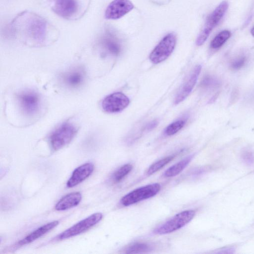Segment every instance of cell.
I'll use <instances>...</instances> for the list:
<instances>
[{
    "instance_id": "3957f363",
    "label": "cell",
    "mask_w": 254,
    "mask_h": 254,
    "mask_svg": "<svg viewBox=\"0 0 254 254\" xmlns=\"http://www.w3.org/2000/svg\"><path fill=\"white\" fill-rule=\"evenodd\" d=\"M195 214V212L193 210L183 211L156 228L153 233L155 234L163 235L174 232L189 223Z\"/></svg>"
},
{
    "instance_id": "ac0fdd59",
    "label": "cell",
    "mask_w": 254,
    "mask_h": 254,
    "mask_svg": "<svg viewBox=\"0 0 254 254\" xmlns=\"http://www.w3.org/2000/svg\"><path fill=\"white\" fill-rule=\"evenodd\" d=\"M231 32L228 30H223L219 32L213 39L210 43V47L217 49L222 47L231 36Z\"/></svg>"
},
{
    "instance_id": "d4e9b609",
    "label": "cell",
    "mask_w": 254,
    "mask_h": 254,
    "mask_svg": "<svg viewBox=\"0 0 254 254\" xmlns=\"http://www.w3.org/2000/svg\"><path fill=\"white\" fill-rule=\"evenodd\" d=\"M243 159L246 163L252 164L254 162V154L249 150L246 151L243 154Z\"/></svg>"
},
{
    "instance_id": "5b68a950",
    "label": "cell",
    "mask_w": 254,
    "mask_h": 254,
    "mask_svg": "<svg viewBox=\"0 0 254 254\" xmlns=\"http://www.w3.org/2000/svg\"><path fill=\"white\" fill-rule=\"evenodd\" d=\"M161 189L158 183H154L136 189L124 195L120 200L125 206H129L157 194Z\"/></svg>"
},
{
    "instance_id": "484cf974",
    "label": "cell",
    "mask_w": 254,
    "mask_h": 254,
    "mask_svg": "<svg viewBox=\"0 0 254 254\" xmlns=\"http://www.w3.org/2000/svg\"><path fill=\"white\" fill-rule=\"evenodd\" d=\"M158 124L159 122L157 120L152 121L146 125L145 130L147 131H150L155 128Z\"/></svg>"
},
{
    "instance_id": "7a4b0ae2",
    "label": "cell",
    "mask_w": 254,
    "mask_h": 254,
    "mask_svg": "<svg viewBox=\"0 0 254 254\" xmlns=\"http://www.w3.org/2000/svg\"><path fill=\"white\" fill-rule=\"evenodd\" d=\"M77 132L76 127L72 123L65 122L51 134L49 141L52 148L58 150L69 143Z\"/></svg>"
},
{
    "instance_id": "603a6c76",
    "label": "cell",
    "mask_w": 254,
    "mask_h": 254,
    "mask_svg": "<svg viewBox=\"0 0 254 254\" xmlns=\"http://www.w3.org/2000/svg\"><path fill=\"white\" fill-rule=\"evenodd\" d=\"M246 58L244 56L240 57L235 59L231 64V67L232 69L238 70L241 68L245 64Z\"/></svg>"
},
{
    "instance_id": "7402d4cb",
    "label": "cell",
    "mask_w": 254,
    "mask_h": 254,
    "mask_svg": "<svg viewBox=\"0 0 254 254\" xmlns=\"http://www.w3.org/2000/svg\"><path fill=\"white\" fill-rule=\"evenodd\" d=\"M187 120L180 119L168 125L164 130V134L167 136H171L177 133L185 125Z\"/></svg>"
},
{
    "instance_id": "4fadbf2b",
    "label": "cell",
    "mask_w": 254,
    "mask_h": 254,
    "mask_svg": "<svg viewBox=\"0 0 254 254\" xmlns=\"http://www.w3.org/2000/svg\"><path fill=\"white\" fill-rule=\"evenodd\" d=\"M94 169L91 163H86L76 168L72 172L71 176L66 183L68 188H72L83 182L89 177Z\"/></svg>"
},
{
    "instance_id": "7c38bea8",
    "label": "cell",
    "mask_w": 254,
    "mask_h": 254,
    "mask_svg": "<svg viewBox=\"0 0 254 254\" xmlns=\"http://www.w3.org/2000/svg\"><path fill=\"white\" fill-rule=\"evenodd\" d=\"M61 77L64 85L70 89H75L83 84L85 72L82 68L76 67L64 72Z\"/></svg>"
},
{
    "instance_id": "9c48e42d",
    "label": "cell",
    "mask_w": 254,
    "mask_h": 254,
    "mask_svg": "<svg viewBox=\"0 0 254 254\" xmlns=\"http://www.w3.org/2000/svg\"><path fill=\"white\" fill-rule=\"evenodd\" d=\"M133 5L129 0H114L107 6L105 16L107 19H117L129 12Z\"/></svg>"
},
{
    "instance_id": "d6986e66",
    "label": "cell",
    "mask_w": 254,
    "mask_h": 254,
    "mask_svg": "<svg viewBox=\"0 0 254 254\" xmlns=\"http://www.w3.org/2000/svg\"><path fill=\"white\" fill-rule=\"evenodd\" d=\"M151 250V246L146 243H135L127 247L125 253L126 254L144 253Z\"/></svg>"
},
{
    "instance_id": "6da1fadb",
    "label": "cell",
    "mask_w": 254,
    "mask_h": 254,
    "mask_svg": "<svg viewBox=\"0 0 254 254\" xmlns=\"http://www.w3.org/2000/svg\"><path fill=\"white\" fill-rule=\"evenodd\" d=\"M16 99L21 113L26 117H34L39 113L41 108V98L35 91L26 90L16 95Z\"/></svg>"
},
{
    "instance_id": "4316f807",
    "label": "cell",
    "mask_w": 254,
    "mask_h": 254,
    "mask_svg": "<svg viewBox=\"0 0 254 254\" xmlns=\"http://www.w3.org/2000/svg\"><path fill=\"white\" fill-rule=\"evenodd\" d=\"M251 33L252 36L254 37V27L251 29Z\"/></svg>"
},
{
    "instance_id": "cb8c5ba5",
    "label": "cell",
    "mask_w": 254,
    "mask_h": 254,
    "mask_svg": "<svg viewBox=\"0 0 254 254\" xmlns=\"http://www.w3.org/2000/svg\"><path fill=\"white\" fill-rule=\"evenodd\" d=\"M218 84V81L211 76H207L202 80L201 85L204 88L213 87Z\"/></svg>"
},
{
    "instance_id": "8992f818",
    "label": "cell",
    "mask_w": 254,
    "mask_h": 254,
    "mask_svg": "<svg viewBox=\"0 0 254 254\" xmlns=\"http://www.w3.org/2000/svg\"><path fill=\"white\" fill-rule=\"evenodd\" d=\"M176 43V37L174 33L166 35L150 53V61L154 64H158L165 61L174 51Z\"/></svg>"
},
{
    "instance_id": "8fae6325",
    "label": "cell",
    "mask_w": 254,
    "mask_h": 254,
    "mask_svg": "<svg viewBox=\"0 0 254 254\" xmlns=\"http://www.w3.org/2000/svg\"><path fill=\"white\" fill-rule=\"evenodd\" d=\"M201 70V65L200 64L194 67L189 77L176 94L174 101L175 105L184 101L190 93L197 82Z\"/></svg>"
},
{
    "instance_id": "ba28073f",
    "label": "cell",
    "mask_w": 254,
    "mask_h": 254,
    "mask_svg": "<svg viewBox=\"0 0 254 254\" xmlns=\"http://www.w3.org/2000/svg\"><path fill=\"white\" fill-rule=\"evenodd\" d=\"M129 102V98L124 93L115 92L107 96L103 100L101 106L105 112L116 113L126 109Z\"/></svg>"
},
{
    "instance_id": "2e32d148",
    "label": "cell",
    "mask_w": 254,
    "mask_h": 254,
    "mask_svg": "<svg viewBox=\"0 0 254 254\" xmlns=\"http://www.w3.org/2000/svg\"><path fill=\"white\" fill-rule=\"evenodd\" d=\"M193 156V155H190L175 164L166 170L163 176L167 178L177 176L188 166L192 160Z\"/></svg>"
},
{
    "instance_id": "277c9868",
    "label": "cell",
    "mask_w": 254,
    "mask_h": 254,
    "mask_svg": "<svg viewBox=\"0 0 254 254\" xmlns=\"http://www.w3.org/2000/svg\"><path fill=\"white\" fill-rule=\"evenodd\" d=\"M228 6L227 1H222L207 17L204 26L196 39V44L197 46H201L205 42L212 30L225 14Z\"/></svg>"
},
{
    "instance_id": "52a82bcc",
    "label": "cell",
    "mask_w": 254,
    "mask_h": 254,
    "mask_svg": "<svg viewBox=\"0 0 254 254\" xmlns=\"http://www.w3.org/2000/svg\"><path fill=\"white\" fill-rule=\"evenodd\" d=\"M103 217L100 212L94 213L80 221L56 237L57 240H63L80 234L99 222Z\"/></svg>"
},
{
    "instance_id": "44dd1931",
    "label": "cell",
    "mask_w": 254,
    "mask_h": 254,
    "mask_svg": "<svg viewBox=\"0 0 254 254\" xmlns=\"http://www.w3.org/2000/svg\"><path fill=\"white\" fill-rule=\"evenodd\" d=\"M174 156L171 155L162 158L152 164L147 170V174L151 175L158 171L164 166L173 160Z\"/></svg>"
},
{
    "instance_id": "ffe728a7",
    "label": "cell",
    "mask_w": 254,
    "mask_h": 254,
    "mask_svg": "<svg viewBox=\"0 0 254 254\" xmlns=\"http://www.w3.org/2000/svg\"><path fill=\"white\" fill-rule=\"evenodd\" d=\"M132 166L130 164L124 165L116 170L112 176V180L117 183L122 181L132 170Z\"/></svg>"
},
{
    "instance_id": "30bf717a",
    "label": "cell",
    "mask_w": 254,
    "mask_h": 254,
    "mask_svg": "<svg viewBox=\"0 0 254 254\" xmlns=\"http://www.w3.org/2000/svg\"><path fill=\"white\" fill-rule=\"evenodd\" d=\"M53 9L59 15L70 18L79 11L78 0H53Z\"/></svg>"
},
{
    "instance_id": "9a60e30c",
    "label": "cell",
    "mask_w": 254,
    "mask_h": 254,
    "mask_svg": "<svg viewBox=\"0 0 254 254\" xmlns=\"http://www.w3.org/2000/svg\"><path fill=\"white\" fill-rule=\"evenodd\" d=\"M82 199L79 192L69 193L63 197L55 205V209L58 211L65 210L77 206Z\"/></svg>"
},
{
    "instance_id": "5bb4252c",
    "label": "cell",
    "mask_w": 254,
    "mask_h": 254,
    "mask_svg": "<svg viewBox=\"0 0 254 254\" xmlns=\"http://www.w3.org/2000/svg\"><path fill=\"white\" fill-rule=\"evenodd\" d=\"M59 223L58 221H54L39 227L25 238L17 242L16 244V247H21L34 242L55 228Z\"/></svg>"
},
{
    "instance_id": "e0dca14e",
    "label": "cell",
    "mask_w": 254,
    "mask_h": 254,
    "mask_svg": "<svg viewBox=\"0 0 254 254\" xmlns=\"http://www.w3.org/2000/svg\"><path fill=\"white\" fill-rule=\"evenodd\" d=\"M103 45L105 50L109 54L118 55L121 51V47L116 39L112 37H108L104 39Z\"/></svg>"
}]
</instances>
